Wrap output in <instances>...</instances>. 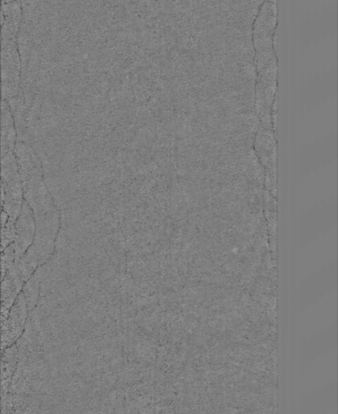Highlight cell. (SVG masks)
<instances>
[{
    "label": "cell",
    "instance_id": "obj_1",
    "mask_svg": "<svg viewBox=\"0 0 338 414\" xmlns=\"http://www.w3.org/2000/svg\"><path fill=\"white\" fill-rule=\"evenodd\" d=\"M16 237L14 242L15 263L24 257L34 242L36 235V222L34 212L26 201L18 219L15 221Z\"/></svg>",
    "mask_w": 338,
    "mask_h": 414
},
{
    "label": "cell",
    "instance_id": "obj_2",
    "mask_svg": "<svg viewBox=\"0 0 338 414\" xmlns=\"http://www.w3.org/2000/svg\"><path fill=\"white\" fill-rule=\"evenodd\" d=\"M29 314L28 305H27L24 293L21 292L11 308L8 319L3 322L4 341H14L19 337Z\"/></svg>",
    "mask_w": 338,
    "mask_h": 414
},
{
    "label": "cell",
    "instance_id": "obj_3",
    "mask_svg": "<svg viewBox=\"0 0 338 414\" xmlns=\"http://www.w3.org/2000/svg\"><path fill=\"white\" fill-rule=\"evenodd\" d=\"M41 277L40 271L37 270L31 279L25 283L23 291H22L24 293L27 305H28L30 313L34 312L38 301H39Z\"/></svg>",
    "mask_w": 338,
    "mask_h": 414
},
{
    "label": "cell",
    "instance_id": "obj_4",
    "mask_svg": "<svg viewBox=\"0 0 338 414\" xmlns=\"http://www.w3.org/2000/svg\"><path fill=\"white\" fill-rule=\"evenodd\" d=\"M16 237L15 222L8 220L6 225L2 227V249H6L11 244L14 243Z\"/></svg>",
    "mask_w": 338,
    "mask_h": 414
}]
</instances>
